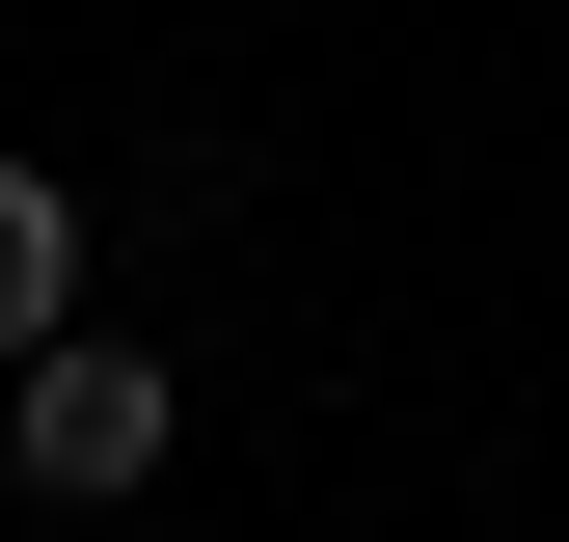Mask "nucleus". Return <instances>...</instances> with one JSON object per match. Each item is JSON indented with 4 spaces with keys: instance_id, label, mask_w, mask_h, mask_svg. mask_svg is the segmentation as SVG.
<instances>
[{
    "instance_id": "nucleus-2",
    "label": "nucleus",
    "mask_w": 569,
    "mask_h": 542,
    "mask_svg": "<svg viewBox=\"0 0 569 542\" xmlns=\"http://www.w3.org/2000/svg\"><path fill=\"white\" fill-rule=\"evenodd\" d=\"M54 325H82V190H54V163H0V380H28Z\"/></svg>"
},
{
    "instance_id": "nucleus-1",
    "label": "nucleus",
    "mask_w": 569,
    "mask_h": 542,
    "mask_svg": "<svg viewBox=\"0 0 569 542\" xmlns=\"http://www.w3.org/2000/svg\"><path fill=\"white\" fill-rule=\"evenodd\" d=\"M163 434H190V380H163V353H109V325H54V353L0 380V461H28L54 515H109V489H163Z\"/></svg>"
}]
</instances>
